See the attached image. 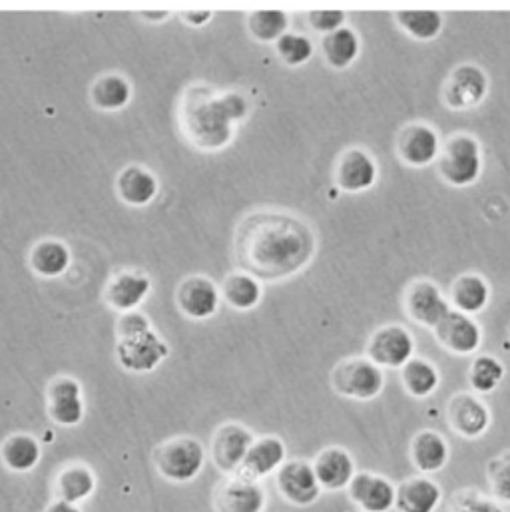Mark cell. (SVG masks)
Returning <instances> with one entry per match:
<instances>
[{
	"label": "cell",
	"instance_id": "d590c367",
	"mask_svg": "<svg viewBox=\"0 0 510 512\" xmlns=\"http://www.w3.org/2000/svg\"><path fill=\"white\" fill-rule=\"evenodd\" d=\"M289 16L283 10H254L248 18L250 34L259 42H277L287 34Z\"/></svg>",
	"mask_w": 510,
	"mask_h": 512
},
{
	"label": "cell",
	"instance_id": "9c48e42d",
	"mask_svg": "<svg viewBox=\"0 0 510 512\" xmlns=\"http://www.w3.org/2000/svg\"><path fill=\"white\" fill-rule=\"evenodd\" d=\"M254 441V433L246 425L242 423L222 425L212 439V461L218 467V471L228 477L238 475Z\"/></svg>",
	"mask_w": 510,
	"mask_h": 512
},
{
	"label": "cell",
	"instance_id": "277c9868",
	"mask_svg": "<svg viewBox=\"0 0 510 512\" xmlns=\"http://www.w3.org/2000/svg\"><path fill=\"white\" fill-rule=\"evenodd\" d=\"M331 387L345 399L373 401L385 389V373L369 357H349L333 367Z\"/></svg>",
	"mask_w": 510,
	"mask_h": 512
},
{
	"label": "cell",
	"instance_id": "d4e9b609",
	"mask_svg": "<svg viewBox=\"0 0 510 512\" xmlns=\"http://www.w3.org/2000/svg\"><path fill=\"white\" fill-rule=\"evenodd\" d=\"M451 449L445 437L437 431H419L411 441V461L421 475H435L449 463Z\"/></svg>",
	"mask_w": 510,
	"mask_h": 512
},
{
	"label": "cell",
	"instance_id": "d6a6232c",
	"mask_svg": "<svg viewBox=\"0 0 510 512\" xmlns=\"http://www.w3.org/2000/svg\"><path fill=\"white\" fill-rule=\"evenodd\" d=\"M222 295L232 307L246 311V309H254L255 305L261 301L263 289H261V283L250 273L238 271V273H230L224 279Z\"/></svg>",
	"mask_w": 510,
	"mask_h": 512
},
{
	"label": "cell",
	"instance_id": "7402d4cb",
	"mask_svg": "<svg viewBox=\"0 0 510 512\" xmlns=\"http://www.w3.org/2000/svg\"><path fill=\"white\" fill-rule=\"evenodd\" d=\"M287 463V449L279 437L267 435L255 439L248 451V457L240 469V477L250 481H261L269 475H275Z\"/></svg>",
	"mask_w": 510,
	"mask_h": 512
},
{
	"label": "cell",
	"instance_id": "1f68e13d",
	"mask_svg": "<svg viewBox=\"0 0 510 512\" xmlns=\"http://www.w3.org/2000/svg\"><path fill=\"white\" fill-rule=\"evenodd\" d=\"M401 381L405 391L415 399H427L431 397L441 383V375L437 367L421 357H413L403 369H401Z\"/></svg>",
	"mask_w": 510,
	"mask_h": 512
},
{
	"label": "cell",
	"instance_id": "b9f144b4",
	"mask_svg": "<svg viewBox=\"0 0 510 512\" xmlns=\"http://www.w3.org/2000/svg\"><path fill=\"white\" fill-rule=\"evenodd\" d=\"M212 16H214L212 10H186V12H182V18H184L188 24H192V26H202V24H206Z\"/></svg>",
	"mask_w": 510,
	"mask_h": 512
},
{
	"label": "cell",
	"instance_id": "ba28073f",
	"mask_svg": "<svg viewBox=\"0 0 510 512\" xmlns=\"http://www.w3.org/2000/svg\"><path fill=\"white\" fill-rule=\"evenodd\" d=\"M275 485L279 495L297 509H307L315 505L323 493L313 465L301 459L287 461L275 473Z\"/></svg>",
	"mask_w": 510,
	"mask_h": 512
},
{
	"label": "cell",
	"instance_id": "ee69618b",
	"mask_svg": "<svg viewBox=\"0 0 510 512\" xmlns=\"http://www.w3.org/2000/svg\"><path fill=\"white\" fill-rule=\"evenodd\" d=\"M140 14L146 16V20H164V18L170 16L168 10H162V12H148V10H142Z\"/></svg>",
	"mask_w": 510,
	"mask_h": 512
},
{
	"label": "cell",
	"instance_id": "60d3db41",
	"mask_svg": "<svg viewBox=\"0 0 510 512\" xmlns=\"http://www.w3.org/2000/svg\"><path fill=\"white\" fill-rule=\"evenodd\" d=\"M152 329V323L150 319L140 313V311H128V313H122L118 325H116V333L118 337H128V335H136V333H144Z\"/></svg>",
	"mask_w": 510,
	"mask_h": 512
},
{
	"label": "cell",
	"instance_id": "4fadbf2b",
	"mask_svg": "<svg viewBox=\"0 0 510 512\" xmlns=\"http://www.w3.org/2000/svg\"><path fill=\"white\" fill-rule=\"evenodd\" d=\"M405 309L411 319L423 327H437L451 311V303L429 279L413 281L405 293Z\"/></svg>",
	"mask_w": 510,
	"mask_h": 512
},
{
	"label": "cell",
	"instance_id": "f546056e",
	"mask_svg": "<svg viewBox=\"0 0 510 512\" xmlns=\"http://www.w3.org/2000/svg\"><path fill=\"white\" fill-rule=\"evenodd\" d=\"M491 299V287L489 283L477 275V273H465L461 275L451 291V301L457 307V311L473 315L483 311L489 305Z\"/></svg>",
	"mask_w": 510,
	"mask_h": 512
},
{
	"label": "cell",
	"instance_id": "ffe728a7",
	"mask_svg": "<svg viewBox=\"0 0 510 512\" xmlns=\"http://www.w3.org/2000/svg\"><path fill=\"white\" fill-rule=\"evenodd\" d=\"M150 289H152V279L148 273L140 269H124L112 275V279L104 289V299L112 309L120 313H128V311H136V307L148 297Z\"/></svg>",
	"mask_w": 510,
	"mask_h": 512
},
{
	"label": "cell",
	"instance_id": "ac0fdd59",
	"mask_svg": "<svg viewBox=\"0 0 510 512\" xmlns=\"http://www.w3.org/2000/svg\"><path fill=\"white\" fill-rule=\"evenodd\" d=\"M379 168L373 156L361 148L345 150L335 166V182L343 192H365L375 186Z\"/></svg>",
	"mask_w": 510,
	"mask_h": 512
},
{
	"label": "cell",
	"instance_id": "f1b7e54d",
	"mask_svg": "<svg viewBox=\"0 0 510 512\" xmlns=\"http://www.w3.org/2000/svg\"><path fill=\"white\" fill-rule=\"evenodd\" d=\"M72 263V252L62 240H42L30 252V267L40 277H60Z\"/></svg>",
	"mask_w": 510,
	"mask_h": 512
},
{
	"label": "cell",
	"instance_id": "f35d334b",
	"mask_svg": "<svg viewBox=\"0 0 510 512\" xmlns=\"http://www.w3.org/2000/svg\"><path fill=\"white\" fill-rule=\"evenodd\" d=\"M449 512H507L501 503L489 495H483L481 491L475 489H465L459 491L451 503H449Z\"/></svg>",
	"mask_w": 510,
	"mask_h": 512
},
{
	"label": "cell",
	"instance_id": "52a82bcc",
	"mask_svg": "<svg viewBox=\"0 0 510 512\" xmlns=\"http://www.w3.org/2000/svg\"><path fill=\"white\" fill-rule=\"evenodd\" d=\"M415 339L403 325L377 329L367 343V357L381 369H403L415 357Z\"/></svg>",
	"mask_w": 510,
	"mask_h": 512
},
{
	"label": "cell",
	"instance_id": "44dd1931",
	"mask_svg": "<svg viewBox=\"0 0 510 512\" xmlns=\"http://www.w3.org/2000/svg\"><path fill=\"white\" fill-rule=\"evenodd\" d=\"M313 471L317 475V481L323 491L329 493H339L349 489L351 481L357 475L355 461L349 451L343 447H327L323 449L315 461L311 463Z\"/></svg>",
	"mask_w": 510,
	"mask_h": 512
},
{
	"label": "cell",
	"instance_id": "3957f363",
	"mask_svg": "<svg viewBox=\"0 0 510 512\" xmlns=\"http://www.w3.org/2000/svg\"><path fill=\"white\" fill-rule=\"evenodd\" d=\"M154 465L170 483H192L204 471L206 449L194 437H174L156 449Z\"/></svg>",
	"mask_w": 510,
	"mask_h": 512
},
{
	"label": "cell",
	"instance_id": "2e32d148",
	"mask_svg": "<svg viewBox=\"0 0 510 512\" xmlns=\"http://www.w3.org/2000/svg\"><path fill=\"white\" fill-rule=\"evenodd\" d=\"M437 341L455 355H471L481 347V325L467 313L451 309L449 315L435 327Z\"/></svg>",
	"mask_w": 510,
	"mask_h": 512
},
{
	"label": "cell",
	"instance_id": "8fae6325",
	"mask_svg": "<svg viewBox=\"0 0 510 512\" xmlns=\"http://www.w3.org/2000/svg\"><path fill=\"white\" fill-rule=\"evenodd\" d=\"M46 409L58 427H76L84 421L86 405L82 385L74 377H54L46 389Z\"/></svg>",
	"mask_w": 510,
	"mask_h": 512
},
{
	"label": "cell",
	"instance_id": "e575fe53",
	"mask_svg": "<svg viewBox=\"0 0 510 512\" xmlns=\"http://www.w3.org/2000/svg\"><path fill=\"white\" fill-rule=\"evenodd\" d=\"M507 375L505 365L493 355H479L469 369V383L479 395H489L503 383Z\"/></svg>",
	"mask_w": 510,
	"mask_h": 512
},
{
	"label": "cell",
	"instance_id": "ab89813d",
	"mask_svg": "<svg viewBox=\"0 0 510 512\" xmlns=\"http://www.w3.org/2000/svg\"><path fill=\"white\" fill-rule=\"evenodd\" d=\"M345 18L347 14L343 10H311L309 12V24L315 32L331 34L339 28L345 26Z\"/></svg>",
	"mask_w": 510,
	"mask_h": 512
},
{
	"label": "cell",
	"instance_id": "6da1fadb",
	"mask_svg": "<svg viewBox=\"0 0 510 512\" xmlns=\"http://www.w3.org/2000/svg\"><path fill=\"white\" fill-rule=\"evenodd\" d=\"M315 254L311 228L285 212L259 210L246 216L234 236V256L257 281H279L299 273Z\"/></svg>",
	"mask_w": 510,
	"mask_h": 512
},
{
	"label": "cell",
	"instance_id": "836d02e7",
	"mask_svg": "<svg viewBox=\"0 0 510 512\" xmlns=\"http://www.w3.org/2000/svg\"><path fill=\"white\" fill-rule=\"evenodd\" d=\"M399 26L415 40H433L441 34L445 18L439 10H399Z\"/></svg>",
	"mask_w": 510,
	"mask_h": 512
},
{
	"label": "cell",
	"instance_id": "30bf717a",
	"mask_svg": "<svg viewBox=\"0 0 510 512\" xmlns=\"http://www.w3.org/2000/svg\"><path fill=\"white\" fill-rule=\"evenodd\" d=\"M489 94V78L477 64L457 66L443 88V100L451 110H469L479 106Z\"/></svg>",
	"mask_w": 510,
	"mask_h": 512
},
{
	"label": "cell",
	"instance_id": "74e56055",
	"mask_svg": "<svg viewBox=\"0 0 510 512\" xmlns=\"http://www.w3.org/2000/svg\"><path fill=\"white\" fill-rule=\"evenodd\" d=\"M487 481L493 499H497L501 505H510V451L489 461Z\"/></svg>",
	"mask_w": 510,
	"mask_h": 512
},
{
	"label": "cell",
	"instance_id": "7a4b0ae2",
	"mask_svg": "<svg viewBox=\"0 0 510 512\" xmlns=\"http://www.w3.org/2000/svg\"><path fill=\"white\" fill-rule=\"evenodd\" d=\"M250 112L248 98L240 92L218 94L206 84H192L180 104L184 136L200 150H224L234 140L236 122Z\"/></svg>",
	"mask_w": 510,
	"mask_h": 512
},
{
	"label": "cell",
	"instance_id": "603a6c76",
	"mask_svg": "<svg viewBox=\"0 0 510 512\" xmlns=\"http://www.w3.org/2000/svg\"><path fill=\"white\" fill-rule=\"evenodd\" d=\"M441 501V487L431 477L417 475L397 487L395 509L399 512H435Z\"/></svg>",
	"mask_w": 510,
	"mask_h": 512
},
{
	"label": "cell",
	"instance_id": "8d00e7d4",
	"mask_svg": "<svg viewBox=\"0 0 510 512\" xmlns=\"http://www.w3.org/2000/svg\"><path fill=\"white\" fill-rule=\"evenodd\" d=\"M275 50L287 66H301L311 60L315 46L309 36L299 32H287L275 42Z\"/></svg>",
	"mask_w": 510,
	"mask_h": 512
},
{
	"label": "cell",
	"instance_id": "484cf974",
	"mask_svg": "<svg viewBox=\"0 0 510 512\" xmlns=\"http://www.w3.org/2000/svg\"><path fill=\"white\" fill-rule=\"evenodd\" d=\"M0 459L8 471L26 475L38 467L42 459V445L28 433H16L2 443Z\"/></svg>",
	"mask_w": 510,
	"mask_h": 512
},
{
	"label": "cell",
	"instance_id": "83f0119b",
	"mask_svg": "<svg viewBox=\"0 0 510 512\" xmlns=\"http://www.w3.org/2000/svg\"><path fill=\"white\" fill-rule=\"evenodd\" d=\"M132 98V86L122 74H104L90 86V102L102 112H118L128 106Z\"/></svg>",
	"mask_w": 510,
	"mask_h": 512
},
{
	"label": "cell",
	"instance_id": "5bb4252c",
	"mask_svg": "<svg viewBox=\"0 0 510 512\" xmlns=\"http://www.w3.org/2000/svg\"><path fill=\"white\" fill-rule=\"evenodd\" d=\"M447 421L451 429L463 439H479L491 427L489 407L473 393H457L447 407Z\"/></svg>",
	"mask_w": 510,
	"mask_h": 512
},
{
	"label": "cell",
	"instance_id": "4316f807",
	"mask_svg": "<svg viewBox=\"0 0 510 512\" xmlns=\"http://www.w3.org/2000/svg\"><path fill=\"white\" fill-rule=\"evenodd\" d=\"M98 487V479L94 471L82 463H74L64 467L56 477V497L58 501L80 505L88 501Z\"/></svg>",
	"mask_w": 510,
	"mask_h": 512
},
{
	"label": "cell",
	"instance_id": "e0dca14e",
	"mask_svg": "<svg viewBox=\"0 0 510 512\" xmlns=\"http://www.w3.org/2000/svg\"><path fill=\"white\" fill-rule=\"evenodd\" d=\"M399 158L415 168L429 166L441 154V138L437 130L429 124L415 122L401 130L397 142Z\"/></svg>",
	"mask_w": 510,
	"mask_h": 512
},
{
	"label": "cell",
	"instance_id": "5b68a950",
	"mask_svg": "<svg viewBox=\"0 0 510 512\" xmlns=\"http://www.w3.org/2000/svg\"><path fill=\"white\" fill-rule=\"evenodd\" d=\"M439 172L455 188L475 184L483 172L481 144L471 134H455L439 154Z\"/></svg>",
	"mask_w": 510,
	"mask_h": 512
},
{
	"label": "cell",
	"instance_id": "8992f818",
	"mask_svg": "<svg viewBox=\"0 0 510 512\" xmlns=\"http://www.w3.org/2000/svg\"><path fill=\"white\" fill-rule=\"evenodd\" d=\"M168 355L170 345L154 329L128 337H118L116 343L118 363L130 373H150L158 369L160 363L168 359Z\"/></svg>",
	"mask_w": 510,
	"mask_h": 512
},
{
	"label": "cell",
	"instance_id": "cb8c5ba5",
	"mask_svg": "<svg viewBox=\"0 0 510 512\" xmlns=\"http://www.w3.org/2000/svg\"><path fill=\"white\" fill-rule=\"evenodd\" d=\"M116 192L124 204L144 208L158 196V178L144 166L130 164L118 174Z\"/></svg>",
	"mask_w": 510,
	"mask_h": 512
},
{
	"label": "cell",
	"instance_id": "7c38bea8",
	"mask_svg": "<svg viewBox=\"0 0 510 512\" xmlns=\"http://www.w3.org/2000/svg\"><path fill=\"white\" fill-rule=\"evenodd\" d=\"M267 495L257 481L240 475L226 477L214 489L216 512H263Z\"/></svg>",
	"mask_w": 510,
	"mask_h": 512
},
{
	"label": "cell",
	"instance_id": "7bdbcfd3",
	"mask_svg": "<svg viewBox=\"0 0 510 512\" xmlns=\"http://www.w3.org/2000/svg\"><path fill=\"white\" fill-rule=\"evenodd\" d=\"M44 512H82L80 511V507L78 505H70V503H64V501H52L50 505H48V509Z\"/></svg>",
	"mask_w": 510,
	"mask_h": 512
},
{
	"label": "cell",
	"instance_id": "4dcf8cb0",
	"mask_svg": "<svg viewBox=\"0 0 510 512\" xmlns=\"http://www.w3.org/2000/svg\"><path fill=\"white\" fill-rule=\"evenodd\" d=\"M321 50H323V56L329 66L343 70L357 60V56L361 52V40L353 28L343 26V28L323 36Z\"/></svg>",
	"mask_w": 510,
	"mask_h": 512
},
{
	"label": "cell",
	"instance_id": "d6986e66",
	"mask_svg": "<svg viewBox=\"0 0 510 512\" xmlns=\"http://www.w3.org/2000/svg\"><path fill=\"white\" fill-rule=\"evenodd\" d=\"M347 491L363 512L393 511L397 503V487L377 473H357Z\"/></svg>",
	"mask_w": 510,
	"mask_h": 512
},
{
	"label": "cell",
	"instance_id": "9a60e30c",
	"mask_svg": "<svg viewBox=\"0 0 510 512\" xmlns=\"http://www.w3.org/2000/svg\"><path fill=\"white\" fill-rule=\"evenodd\" d=\"M220 287L206 275L186 277L176 291L180 311L196 321L210 319L220 307Z\"/></svg>",
	"mask_w": 510,
	"mask_h": 512
}]
</instances>
